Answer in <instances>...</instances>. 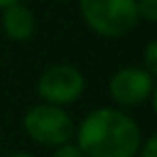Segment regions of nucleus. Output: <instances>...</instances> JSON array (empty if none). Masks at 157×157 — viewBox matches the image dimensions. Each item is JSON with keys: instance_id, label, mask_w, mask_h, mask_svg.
Wrapping results in <instances>:
<instances>
[{"instance_id": "nucleus-5", "label": "nucleus", "mask_w": 157, "mask_h": 157, "mask_svg": "<svg viewBox=\"0 0 157 157\" xmlns=\"http://www.w3.org/2000/svg\"><path fill=\"white\" fill-rule=\"evenodd\" d=\"M155 78L144 67H123L108 82V95L116 108H138L151 99Z\"/></svg>"}, {"instance_id": "nucleus-4", "label": "nucleus", "mask_w": 157, "mask_h": 157, "mask_svg": "<svg viewBox=\"0 0 157 157\" xmlns=\"http://www.w3.org/2000/svg\"><path fill=\"white\" fill-rule=\"evenodd\" d=\"M86 88V80L75 65L58 63L48 67L37 80V95L43 103L67 108L75 103Z\"/></svg>"}, {"instance_id": "nucleus-7", "label": "nucleus", "mask_w": 157, "mask_h": 157, "mask_svg": "<svg viewBox=\"0 0 157 157\" xmlns=\"http://www.w3.org/2000/svg\"><path fill=\"white\" fill-rule=\"evenodd\" d=\"M142 67L157 80V39L148 41L142 48Z\"/></svg>"}, {"instance_id": "nucleus-10", "label": "nucleus", "mask_w": 157, "mask_h": 157, "mask_svg": "<svg viewBox=\"0 0 157 157\" xmlns=\"http://www.w3.org/2000/svg\"><path fill=\"white\" fill-rule=\"evenodd\" d=\"M138 157H157V131L151 133L148 138H142Z\"/></svg>"}, {"instance_id": "nucleus-13", "label": "nucleus", "mask_w": 157, "mask_h": 157, "mask_svg": "<svg viewBox=\"0 0 157 157\" xmlns=\"http://www.w3.org/2000/svg\"><path fill=\"white\" fill-rule=\"evenodd\" d=\"M15 2H20V0H0V9H5L9 5H15Z\"/></svg>"}, {"instance_id": "nucleus-3", "label": "nucleus", "mask_w": 157, "mask_h": 157, "mask_svg": "<svg viewBox=\"0 0 157 157\" xmlns=\"http://www.w3.org/2000/svg\"><path fill=\"white\" fill-rule=\"evenodd\" d=\"M22 127L35 144H41L48 148H56V146L71 142L75 138L73 116L67 112V108L52 105V103L33 105L24 114Z\"/></svg>"}, {"instance_id": "nucleus-2", "label": "nucleus", "mask_w": 157, "mask_h": 157, "mask_svg": "<svg viewBox=\"0 0 157 157\" xmlns=\"http://www.w3.org/2000/svg\"><path fill=\"white\" fill-rule=\"evenodd\" d=\"M78 9L84 24L103 39H123L140 22L136 0H78Z\"/></svg>"}, {"instance_id": "nucleus-8", "label": "nucleus", "mask_w": 157, "mask_h": 157, "mask_svg": "<svg viewBox=\"0 0 157 157\" xmlns=\"http://www.w3.org/2000/svg\"><path fill=\"white\" fill-rule=\"evenodd\" d=\"M138 17L151 24H157V0H136Z\"/></svg>"}, {"instance_id": "nucleus-9", "label": "nucleus", "mask_w": 157, "mask_h": 157, "mask_svg": "<svg viewBox=\"0 0 157 157\" xmlns=\"http://www.w3.org/2000/svg\"><path fill=\"white\" fill-rule=\"evenodd\" d=\"M52 157H84V153L75 144V140H71V142H65V144L52 148Z\"/></svg>"}, {"instance_id": "nucleus-6", "label": "nucleus", "mask_w": 157, "mask_h": 157, "mask_svg": "<svg viewBox=\"0 0 157 157\" xmlns=\"http://www.w3.org/2000/svg\"><path fill=\"white\" fill-rule=\"evenodd\" d=\"M0 15V26H2V33L7 39L11 41H30L35 37V30H37V17L33 13V9H28L26 5L22 2H15V5H9Z\"/></svg>"}, {"instance_id": "nucleus-1", "label": "nucleus", "mask_w": 157, "mask_h": 157, "mask_svg": "<svg viewBox=\"0 0 157 157\" xmlns=\"http://www.w3.org/2000/svg\"><path fill=\"white\" fill-rule=\"evenodd\" d=\"M73 140L84 157H138L142 129L123 108L103 105L75 125Z\"/></svg>"}, {"instance_id": "nucleus-11", "label": "nucleus", "mask_w": 157, "mask_h": 157, "mask_svg": "<svg viewBox=\"0 0 157 157\" xmlns=\"http://www.w3.org/2000/svg\"><path fill=\"white\" fill-rule=\"evenodd\" d=\"M151 108H153V114L157 116V80H155V86H153V93H151Z\"/></svg>"}, {"instance_id": "nucleus-12", "label": "nucleus", "mask_w": 157, "mask_h": 157, "mask_svg": "<svg viewBox=\"0 0 157 157\" xmlns=\"http://www.w3.org/2000/svg\"><path fill=\"white\" fill-rule=\"evenodd\" d=\"M7 157H37V155L26 153V151H20V153H11V155H7Z\"/></svg>"}]
</instances>
